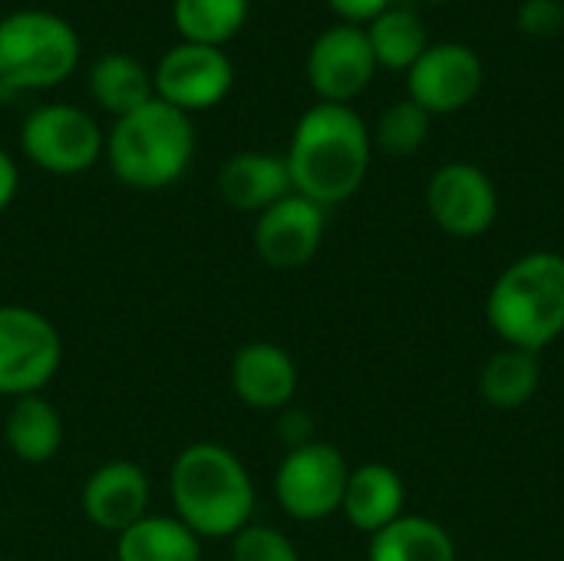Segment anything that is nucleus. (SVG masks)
Returning a JSON list of instances; mask_svg holds the SVG:
<instances>
[{
    "mask_svg": "<svg viewBox=\"0 0 564 561\" xmlns=\"http://www.w3.org/2000/svg\"><path fill=\"white\" fill-rule=\"evenodd\" d=\"M423 3H446V0H423Z\"/></svg>",
    "mask_w": 564,
    "mask_h": 561,
    "instance_id": "7c9ffc66",
    "label": "nucleus"
},
{
    "mask_svg": "<svg viewBox=\"0 0 564 561\" xmlns=\"http://www.w3.org/2000/svg\"><path fill=\"white\" fill-rule=\"evenodd\" d=\"M430 129H433V116H430L420 103H413V99L406 96V99L390 103V106L380 112V119H377L370 139H373V145L383 149L387 155L403 159V155H416V152L426 145Z\"/></svg>",
    "mask_w": 564,
    "mask_h": 561,
    "instance_id": "393cba45",
    "label": "nucleus"
},
{
    "mask_svg": "<svg viewBox=\"0 0 564 561\" xmlns=\"http://www.w3.org/2000/svg\"><path fill=\"white\" fill-rule=\"evenodd\" d=\"M340 516L364 536H377L400 516H406V483L387 463L354 466L347 476Z\"/></svg>",
    "mask_w": 564,
    "mask_h": 561,
    "instance_id": "f3484780",
    "label": "nucleus"
},
{
    "mask_svg": "<svg viewBox=\"0 0 564 561\" xmlns=\"http://www.w3.org/2000/svg\"><path fill=\"white\" fill-rule=\"evenodd\" d=\"M373 159V139L354 106L314 103L294 122L284 162L291 188L321 208L340 205L360 192Z\"/></svg>",
    "mask_w": 564,
    "mask_h": 561,
    "instance_id": "f257e3e1",
    "label": "nucleus"
},
{
    "mask_svg": "<svg viewBox=\"0 0 564 561\" xmlns=\"http://www.w3.org/2000/svg\"><path fill=\"white\" fill-rule=\"evenodd\" d=\"M152 86H155V99L192 116L218 106L231 93L235 63L221 46L182 40L159 56L152 69Z\"/></svg>",
    "mask_w": 564,
    "mask_h": 561,
    "instance_id": "1a4fd4ad",
    "label": "nucleus"
},
{
    "mask_svg": "<svg viewBox=\"0 0 564 561\" xmlns=\"http://www.w3.org/2000/svg\"><path fill=\"white\" fill-rule=\"evenodd\" d=\"M327 3H330V10H334L337 17H344V23L364 26V23H370L377 13H383L393 0H327Z\"/></svg>",
    "mask_w": 564,
    "mask_h": 561,
    "instance_id": "c85d7f7f",
    "label": "nucleus"
},
{
    "mask_svg": "<svg viewBox=\"0 0 564 561\" xmlns=\"http://www.w3.org/2000/svg\"><path fill=\"white\" fill-rule=\"evenodd\" d=\"M116 561H202V539L172 513H149L116 536Z\"/></svg>",
    "mask_w": 564,
    "mask_h": 561,
    "instance_id": "6ab92c4d",
    "label": "nucleus"
},
{
    "mask_svg": "<svg viewBox=\"0 0 564 561\" xmlns=\"http://www.w3.org/2000/svg\"><path fill=\"white\" fill-rule=\"evenodd\" d=\"M324 231H327V208L291 192L271 208H264L261 215H254L251 245L254 255L271 271H297L321 251Z\"/></svg>",
    "mask_w": 564,
    "mask_h": 561,
    "instance_id": "ddd939ff",
    "label": "nucleus"
},
{
    "mask_svg": "<svg viewBox=\"0 0 564 561\" xmlns=\"http://www.w3.org/2000/svg\"><path fill=\"white\" fill-rule=\"evenodd\" d=\"M0 99H3V89H0Z\"/></svg>",
    "mask_w": 564,
    "mask_h": 561,
    "instance_id": "2f4dec72",
    "label": "nucleus"
},
{
    "mask_svg": "<svg viewBox=\"0 0 564 561\" xmlns=\"http://www.w3.org/2000/svg\"><path fill=\"white\" fill-rule=\"evenodd\" d=\"M304 73L311 89L321 96V103L350 106L377 73L367 30L357 23H334L321 30L307 50Z\"/></svg>",
    "mask_w": 564,
    "mask_h": 561,
    "instance_id": "f8f14e48",
    "label": "nucleus"
},
{
    "mask_svg": "<svg viewBox=\"0 0 564 561\" xmlns=\"http://www.w3.org/2000/svg\"><path fill=\"white\" fill-rule=\"evenodd\" d=\"M486 321L506 347L542 354L564 334V255L529 251L506 265L486 298Z\"/></svg>",
    "mask_w": 564,
    "mask_h": 561,
    "instance_id": "7ed1b4c3",
    "label": "nucleus"
},
{
    "mask_svg": "<svg viewBox=\"0 0 564 561\" xmlns=\"http://www.w3.org/2000/svg\"><path fill=\"white\" fill-rule=\"evenodd\" d=\"M149 503H152L149 473L132 460H109L96 466L79 489V506L86 522L109 536H119L132 522L149 516Z\"/></svg>",
    "mask_w": 564,
    "mask_h": 561,
    "instance_id": "4468645a",
    "label": "nucleus"
},
{
    "mask_svg": "<svg viewBox=\"0 0 564 561\" xmlns=\"http://www.w3.org/2000/svg\"><path fill=\"white\" fill-rule=\"evenodd\" d=\"M231 393L258 413H281L294 403L301 374L297 360L274 341H248L235 350L228 367Z\"/></svg>",
    "mask_w": 564,
    "mask_h": 561,
    "instance_id": "2eb2a0df",
    "label": "nucleus"
},
{
    "mask_svg": "<svg viewBox=\"0 0 564 561\" xmlns=\"http://www.w3.org/2000/svg\"><path fill=\"white\" fill-rule=\"evenodd\" d=\"M79 66L76 26L40 7L13 10L0 17V89L36 93L59 86Z\"/></svg>",
    "mask_w": 564,
    "mask_h": 561,
    "instance_id": "39448f33",
    "label": "nucleus"
},
{
    "mask_svg": "<svg viewBox=\"0 0 564 561\" xmlns=\"http://www.w3.org/2000/svg\"><path fill=\"white\" fill-rule=\"evenodd\" d=\"M486 83L482 56L456 40H440L406 69V96L430 116H449L466 109Z\"/></svg>",
    "mask_w": 564,
    "mask_h": 561,
    "instance_id": "9b49d317",
    "label": "nucleus"
},
{
    "mask_svg": "<svg viewBox=\"0 0 564 561\" xmlns=\"http://www.w3.org/2000/svg\"><path fill=\"white\" fill-rule=\"evenodd\" d=\"M542 387V364L539 354L502 347L496 350L479 370V397L492 410H522L535 400Z\"/></svg>",
    "mask_w": 564,
    "mask_h": 561,
    "instance_id": "4be33fe9",
    "label": "nucleus"
},
{
    "mask_svg": "<svg viewBox=\"0 0 564 561\" xmlns=\"http://www.w3.org/2000/svg\"><path fill=\"white\" fill-rule=\"evenodd\" d=\"M278 440L284 443V453L314 443V440H317V436H314V417H311L307 410L294 407V403L284 407V410L278 413Z\"/></svg>",
    "mask_w": 564,
    "mask_h": 561,
    "instance_id": "cd10ccee",
    "label": "nucleus"
},
{
    "mask_svg": "<svg viewBox=\"0 0 564 561\" xmlns=\"http://www.w3.org/2000/svg\"><path fill=\"white\" fill-rule=\"evenodd\" d=\"M367 40H370V50H373V60L377 66L383 69H410L423 50L430 46V33H426V23L420 20L416 10L410 7H397L390 3L383 13H377L367 26Z\"/></svg>",
    "mask_w": 564,
    "mask_h": 561,
    "instance_id": "5701e85b",
    "label": "nucleus"
},
{
    "mask_svg": "<svg viewBox=\"0 0 564 561\" xmlns=\"http://www.w3.org/2000/svg\"><path fill=\"white\" fill-rule=\"evenodd\" d=\"M426 212L449 238H479L499 218V192L476 162H446L426 182Z\"/></svg>",
    "mask_w": 564,
    "mask_h": 561,
    "instance_id": "9d476101",
    "label": "nucleus"
},
{
    "mask_svg": "<svg viewBox=\"0 0 564 561\" xmlns=\"http://www.w3.org/2000/svg\"><path fill=\"white\" fill-rule=\"evenodd\" d=\"M367 561H456V542L436 519L410 513L370 536Z\"/></svg>",
    "mask_w": 564,
    "mask_h": 561,
    "instance_id": "aec40b11",
    "label": "nucleus"
},
{
    "mask_svg": "<svg viewBox=\"0 0 564 561\" xmlns=\"http://www.w3.org/2000/svg\"><path fill=\"white\" fill-rule=\"evenodd\" d=\"M228 542H231L228 561H301V552L291 542V536H284L281 529L264 526V522H248Z\"/></svg>",
    "mask_w": 564,
    "mask_h": 561,
    "instance_id": "a878e982",
    "label": "nucleus"
},
{
    "mask_svg": "<svg viewBox=\"0 0 564 561\" xmlns=\"http://www.w3.org/2000/svg\"><path fill=\"white\" fill-rule=\"evenodd\" d=\"M86 83H89L93 103L102 112H109L112 119L145 106L149 99H155L152 73L129 53H102L89 66Z\"/></svg>",
    "mask_w": 564,
    "mask_h": 561,
    "instance_id": "412c9836",
    "label": "nucleus"
},
{
    "mask_svg": "<svg viewBox=\"0 0 564 561\" xmlns=\"http://www.w3.org/2000/svg\"><path fill=\"white\" fill-rule=\"evenodd\" d=\"M516 26L525 36L545 40L564 30V0H522L516 10Z\"/></svg>",
    "mask_w": 564,
    "mask_h": 561,
    "instance_id": "bb28decb",
    "label": "nucleus"
},
{
    "mask_svg": "<svg viewBox=\"0 0 564 561\" xmlns=\"http://www.w3.org/2000/svg\"><path fill=\"white\" fill-rule=\"evenodd\" d=\"M350 463L324 440L288 450L274 470V499L294 522H324L340 513Z\"/></svg>",
    "mask_w": 564,
    "mask_h": 561,
    "instance_id": "6e6552de",
    "label": "nucleus"
},
{
    "mask_svg": "<svg viewBox=\"0 0 564 561\" xmlns=\"http://www.w3.org/2000/svg\"><path fill=\"white\" fill-rule=\"evenodd\" d=\"M172 516L182 519L202 542L231 539L254 516V479L235 450L198 440L175 453L169 466Z\"/></svg>",
    "mask_w": 564,
    "mask_h": 561,
    "instance_id": "f03ea898",
    "label": "nucleus"
},
{
    "mask_svg": "<svg viewBox=\"0 0 564 561\" xmlns=\"http://www.w3.org/2000/svg\"><path fill=\"white\" fill-rule=\"evenodd\" d=\"M0 561H13V559H0Z\"/></svg>",
    "mask_w": 564,
    "mask_h": 561,
    "instance_id": "473e14b6",
    "label": "nucleus"
},
{
    "mask_svg": "<svg viewBox=\"0 0 564 561\" xmlns=\"http://www.w3.org/2000/svg\"><path fill=\"white\" fill-rule=\"evenodd\" d=\"M218 192L228 208L245 215H261L284 195H291V175L284 155L245 149L221 162L218 169Z\"/></svg>",
    "mask_w": 564,
    "mask_h": 561,
    "instance_id": "dca6fc26",
    "label": "nucleus"
},
{
    "mask_svg": "<svg viewBox=\"0 0 564 561\" xmlns=\"http://www.w3.org/2000/svg\"><path fill=\"white\" fill-rule=\"evenodd\" d=\"M195 159L192 116L149 99L145 106L119 116L106 136V162L126 188L162 192L175 185Z\"/></svg>",
    "mask_w": 564,
    "mask_h": 561,
    "instance_id": "20e7f679",
    "label": "nucleus"
},
{
    "mask_svg": "<svg viewBox=\"0 0 564 561\" xmlns=\"http://www.w3.org/2000/svg\"><path fill=\"white\" fill-rule=\"evenodd\" d=\"M251 0H172V23L185 43L225 46L248 20Z\"/></svg>",
    "mask_w": 564,
    "mask_h": 561,
    "instance_id": "b1692460",
    "label": "nucleus"
},
{
    "mask_svg": "<svg viewBox=\"0 0 564 561\" xmlns=\"http://www.w3.org/2000/svg\"><path fill=\"white\" fill-rule=\"evenodd\" d=\"M63 364L56 324L23 304H0V397L20 400L43 393Z\"/></svg>",
    "mask_w": 564,
    "mask_h": 561,
    "instance_id": "0eeeda50",
    "label": "nucleus"
},
{
    "mask_svg": "<svg viewBox=\"0 0 564 561\" xmlns=\"http://www.w3.org/2000/svg\"><path fill=\"white\" fill-rule=\"evenodd\" d=\"M17 188H20V169L13 162V155L0 149V215L13 205Z\"/></svg>",
    "mask_w": 564,
    "mask_h": 561,
    "instance_id": "c756f323",
    "label": "nucleus"
},
{
    "mask_svg": "<svg viewBox=\"0 0 564 561\" xmlns=\"http://www.w3.org/2000/svg\"><path fill=\"white\" fill-rule=\"evenodd\" d=\"M20 152L50 175H83L106 155L99 122L69 103H43L20 122Z\"/></svg>",
    "mask_w": 564,
    "mask_h": 561,
    "instance_id": "423d86ee",
    "label": "nucleus"
},
{
    "mask_svg": "<svg viewBox=\"0 0 564 561\" xmlns=\"http://www.w3.org/2000/svg\"><path fill=\"white\" fill-rule=\"evenodd\" d=\"M3 443L26 466L50 463L63 446L59 410L43 393L10 400V410L3 417Z\"/></svg>",
    "mask_w": 564,
    "mask_h": 561,
    "instance_id": "a211bd4d",
    "label": "nucleus"
}]
</instances>
